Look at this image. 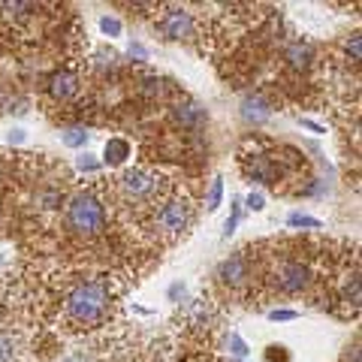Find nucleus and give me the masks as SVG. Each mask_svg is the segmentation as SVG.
I'll list each match as a JSON object with an SVG mask.
<instances>
[{
  "label": "nucleus",
  "mask_w": 362,
  "mask_h": 362,
  "mask_svg": "<svg viewBox=\"0 0 362 362\" xmlns=\"http://www.w3.org/2000/svg\"><path fill=\"white\" fill-rule=\"evenodd\" d=\"M106 305H109V287L103 281H88V284H78L70 293L66 314H70L76 323H97L100 317L106 314Z\"/></svg>",
  "instance_id": "nucleus-1"
},
{
  "label": "nucleus",
  "mask_w": 362,
  "mask_h": 362,
  "mask_svg": "<svg viewBox=\"0 0 362 362\" xmlns=\"http://www.w3.org/2000/svg\"><path fill=\"white\" fill-rule=\"evenodd\" d=\"M66 223L78 235H97L103 230V206H100V199L90 194H78L70 202V209H66Z\"/></svg>",
  "instance_id": "nucleus-2"
},
{
  "label": "nucleus",
  "mask_w": 362,
  "mask_h": 362,
  "mask_svg": "<svg viewBox=\"0 0 362 362\" xmlns=\"http://www.w3.org/2000/svg\"><path fill=\"white\" fill-rule=\"evenodd\" d=\"M160 175L151 169H130L121 175V194L127 202H151L160 190Z\"/></svg>",
  "instance_id": "nucleus-3"
},
{
  "label": "nucleus",
  "mask_w": 362,
  "mask_h": 362,
  "mask_svg": "<svg viewBox=\"0 0 362 362\" xmlns=\"http://www.w3.org/2000/svg\"><path fill=\"white\" fill-rule=\"evenodd\" d=\"M154 223L160 226L166 235L185 233L187 223H190V206H187L185 199H166L163 206H160V211L154 214Z\"/></svg>",
  "instance_id": "nucleus-4"
},
{
  "label": "nucleus",
  "mask_w": 362,
  "mask_h": 362,
  "mask_svg": "<svg viewBox=\"0 0 362 362\" xmlns=\"http://www.w3.org/2000/svg\"><path fill=\"white\" fill-rule=\"evenodd\" d=\"M308 281H311V275L302 263H287L278 272V287L284 293H302L305 287H308Z\"/></svg>",
  "instance_id": "nucleus-5"
},
{
  "label": "nucleus",
  "mask_w": 362,
  "mask_h": 362,
  "mask_svg": "<svg viewBox=\"0 0 362 362\" xmlns=\"http://www.w3.org/2000/svg\"><path fill=\"white\" fill-rule=\"evenodd\" d=\"M221 281L223 284H230V287H239V284H245L247 281V259L242 257V254H235V257H230L226 263H221Z\"/></svg>",
  "instance_id": "nucleus-6"
},
{
  "label": "nucleus",
  "mask_w": 362,
  "mask_h": 362,
  "mask_svg": "<svg viewBox=\"0 0 362 362\" xmlns=\"http://www.w3.org/2000/svg\"><path fill=\"white\" fill-rule=\"evenodd\" d=\"M160 30L166 33L169 40H181L190 33V13H185V9H173L163 21H160Z\"/></svg>",
  "instance_id": "nucleus-7"
},
{
  "label": "nucleus",
  "mask_w": 362,
  "mask_h": 362,
  "mask_svg": "<svg viewBox=\"0 0 362 362\" xmlns=\"http://www.w3.org/2000/svg\"><path fill=\"white\" fill-rule=\"evenodd\" d=\"M49 90H52V97H58V100H70L78 90V78L73 73H58V76H52Z\"/></svg>",
  "instance_id": "nucleus-8"
},
{
  "label": "nucleus",
  "mask_w": 362,
  "mask_h": 362,
  "mask_svg": "<svg viewBox=\"0 0 362 362\" xmlns=\"http://www.w3.org/2000/svg\"><path fill=\"white\" fill-rule=\"evenodd\" d=\"M130 157V145L124 142V139H109L106 142V151H103V160L109 163V166H118V163H124Z\"/></svg>",
  "instance_id": "nucleus-9"
},
{
  "label": "nucleus",
  "mask_w": 362,
  "mask_h": 362,
  "mask_svg": "<svg viewBox=\"0 0 362 362\" xmlns=\"http://www.w3.org/2000/svg\"><path fill=\"white\" fill-rule=\"evenodd\" d=\"M175 121L185 124V127H197V124L202 121V112H199L197 106H190V103H187V106H178V109H175Z\"/></svg>",
  "instance_id": "nucleus-10"
},
{
  "label": "nucleus",
  "mask_w": 362,
  "mask_h": 362,
  "mask_svg": "<svg viewBox=\"0 0 362 362\" xmlns=\"http://www.w3.org/2000/svg\"><path fill=\"white\" fill-rule=\"evenodd\" d=\"M287 58H290L293 66H305V64H308V58H311V49H308V45H302V42H296V45H290Z\"/></svg>",
  "instance_id": "nucleus-11"
},
{
  "label": "nucleus",
  "mask_w": 362,
  "mask_h": 362,
  "mask_svg": "<svg viewBox=\"0 0 362 362\" xmlns=\"http://www.w3.org/2000/svg\"><path fill=\"white\" fill-rule=\"evenodd\" d=\"M245 118H251V121H266L269 112H266V106L259 103V100H245Z\"/></svg>",
  "instance_id": "nucleus-12"
},
{
  "label": "nucleus",
  "mask_w": 362,
  "mask_h": 362,
  "mask_svg": "<svg viewBox=\"0 0 362 362\" xmlns=\"http://www.w3.org/2000/svg\"><path fill=\"white\" fill-rule=\"evenodd\" d=\"M85 142H88V133L82 127H73L64 133V145H70V148H78V145H85Z\"/></svg>",
  "instance_id": "nucleus-13"
},
{
  "label": "nucleus",
  "mask_w": 362,
  "mask_h": 362,
  "mask_svg": "<svg viewBox=\"0 0 362 362\" xmlns=\"http://www.w3.org/2000/svg\"><path fill=\"white\" fill-rule=\"evenodd\" d=\"M290 226H308V230H320V221L317 218H308V214H302V211H296V214H290Z\"/></svg>",
  "instance_id": "nucleus-14"
},
{
  "label": "nucleus",
  "mask_w": 362,
  "mask_h": 362,
  "mask_svg": "<svg viewBox=\"0 0 362 362\" xmlns=\"http://www.w3.org/2000/svg\"><path fill=\"white\" fill-rule=\"evenodd\" d=\"M221 197H223V181L214 178L211 181V190H209V211H214V209L221 206Z\"/></svg>",
  "instance_id": "nucleus-15"
},
{
  "label": "nucleus",
  "mask_w": 362,
  "mask_h": 362,
  "mask_svg": "<svg viewBox=\"0 0 362 362\" xmlns=\"http://www.w3.org/2000/svg\"><path fill=\"white\" fill-rule=\"evenodd\" d=\"M266 359H269V362H287V359H290V356H287V347L272 344V347L266 350Z\"/></svg>",
  "instance_id": "nucleus-16"
},
{
  "label": "nucleus",
  "mask_w": 362,
  "mask_h": 362,
  "mask_svg": "<svg viewBox=\"0 0 362 362\" xmlns=\"http://www.w3.org/2000/svg\"><path fill=\"white\" fill-rule=\"evenodd\" d=\"M100 28H103V33H109V37H118L121 33V21L118 18H100Z\"/></svg>",
  "instance_id": "nucleus-17"
},
{
  "label": "nucleus",
  "mask_w": 362,
  "mask_h": 362,
  "mask_svg": "<svg viewBox=\"0 0 362 362\" xmlns=\"http://www.w3.org/2000/svg\"><path fill=\"white\" fill-rule=\"evenodd\" d=\"M230 347H233V354H235V356H247V344L242 341V335H235V332H233V335H230Z\"/></svg>",
  "instance_id": "nucleus-18"
},
{
  "label": "nucleus",
  "mask_w": 362,
  "mask_h": 362,
  "mask_svg": "<svg viewBox=\"0 0 362 362\" xmlns=\"http://www.w3.org/2000/svg\"><path fill=\"white\" fill-rule=\"evenodd\" d=\"M13 359V341L6 335H0V362H9Z\"/></svg>",
  "instance_id": "nucleus-19"
},
{
  "label": "nucleus",
  "mask_w": 362,
  "mask_h": 362,
  "mask_svg": "<svg viewBox=\"0 0 362 362\" xmlns=\"http://www.w3.org/2000/svg\"><path fill=\"white\" fill-rule=\"evenodd\" d=\"M269 317H272V320H281V323H284V320H296V311H287V308H281V311H269Z\"/></svg>",
  "instance_id": "nucleus-20"
},
{
  "label": "nucleus",
  "mask_w": 362,
  "mask_h": 362,
  "mask_svg": "<svg viewBox=\"0 0 362 362\" xmlns=\"http://www.w3.org/2000/svg\"><path fill=\"white\" fill-rule=\"evenodd\" d=\"M239 202H235V209H233V214H230V221H226V230H223V235H226V239H230V233L235 230V223H239Z\"/></svg>",
  "instance_id": "nucleus-21"
},
{
  "label": "nucleus",
  "mask_w": 362,
  "mask_h": 362,
  "mask_svg": "<svg viewBox=\"0 0 362 362\" xmlns=\"http://www.w3.org/2000/svg\"><path fill=\"white\" fill-rule=\"evenodd\" d=\"M78 169H82V173H94L97 169V160L90 154H85V157H78Z\"/></svg>",
  "instance_id": "nucleus-22"
},
{
  "label": "nucleus",
  "mask_w": 362,
  "mask_h": 362,
  "mask_svg": "<svg viewBox=\"0 0 362 362\" xmlns=\"http://www.w3.org/2000/svg\"><path fill=\"white\" fill-rule=\"evenodd\" d=\"M266 206V199H263V194H251V197H247V209H251V211H259V209H263Z\"/></svg>",
  "instance_id": "nucleus-23"
},
{
  "label": "nucleus",
  "mask_w": 362,
  "mask_h": 362,
  "mask_svg": "<svg viewBox=\"0 0 362 362\" xmlns=\"http://www.w3.org/2000/svg\"><path fill=\"white\" fill-rule=\"evenodd\" d=\"M347 52H350V58L359 61V33H354V40L347 42Z\"/></svg>",
  "instance_id": "nucleus-24"
},
{
  "label": "nucleus",
  "mask_w": 362,
  "mask_h": 362,
  "mask_svg": "<svg viewBox=\"0 0 362 362\" xmlns=\"http://www.w3.org/2000/svg\"><path fill=\"white\" fill-rule=\"evenodd\" d=\"M302 127H305V130H311V133H323L320 124H314V121H308V118H302Z\"/></svg>",
  "instance_id": "nucleus-25"
},
{
  "label": "nucleus",
  "mask_w": 362,
  "mask_h": 362,
  "mask_svg": "<svg viewBox=\"0 0 362 362\" xmlns=\"http://www.w3.org/2000/svg\"><path fill=\"white\" fill-rule=\"evenodd\" d=\"M130 54H136V58H145V49H142V45H130Z\"/></svg>",
  "instance_id": "nucleus-26"
},
{
  "label": "nucleus",
  "mask_w": 362,
  "mask_h": 362,
  "mask_svg": "<svg viewBox=\"0 0 362 362\" xmlns=\"http://www.w3.org/2000/svg\"><path fill=\"white\" fill-rule=\"evenodd\" d=\"M9 139H13V142H21V139H25V133H21V130H13V133H9Z\"/></svg>",
  "instance_id": "nucleus-27"
}]
</instances>
